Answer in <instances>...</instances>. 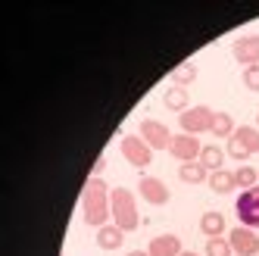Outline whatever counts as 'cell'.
I'll return each mask as SVG.
<instances>
[{
  "mask_svg": "<svg viewBox=\"0 0 259 256\" xmlns=\"http://www.w3.org/2000/svg\"><path fill=\"white\" fill-rule=\"evenodd\" d=\"M209 188H212L215 194H231V191L237 188V181H234V172H225V169L212 172V175H209Z\"/></svg>",
  "mask_w": 259,
  "mask_h": 256,
  "instance_id": "obj_17",
  "label": "cell"
},
{
  "mask_svg": "<svg viewBox=\"0 0 259 256\" xmlns=\"http://www.w3.org/2000/svg\"><path fill=\"white\" fill-rule=\"evenodd\" d=\"M138 191H141V197L147 200V203H153V206H165V203L172 200L169 188H165L159 178H150V175H144V178L138 181Z\"/></svg>",
  "mask_w": 259,
  "mask_h": 256,
  "instance_id": "obj_10",
  "label": "cell"
},
{
  "mask_svg": "<svg viewBox=\"0 0 259 256\" xmlns=\"http://www.w3.org/2000/svg\"><path fill=\"white\" fill-rule=\"evenodd\" d=\"M109 203H113V222L122 231H135L141 225V216H138V203H135V194L125 191V188H113L109 194Z\"/></svg>",
  "mask_w": 259,
  "mask_h": 256,
  "instance_id": "obj_2",
  "label": "cell"
},
{
  "mask_svg": "<svg viewBox=\"0 0 259 256\" xmlns=\"http://www.w3.org/2000/svg\"><path fill=\"white\" fill-rule=\"evenodd\" d=\"M162 103H165V109H172V113H184L188 109V88H178V84H172L169 91L162 94Z\"/></svg>",
  "mask_w": 259,
  "mask_h": 256,
  "instance_id": "obj_16",
  "label": "cell"
},
{
  "mask_svg": "<svg viewBox=\"0 0 259 256\" xmlns=\"http://www.w3.org/2000/svg\"><path fill=\"white\" fill-rule=\"evenodd\" d=\"M256 178H259V169H253V166H240V169L234 172V181H237V188H244V191L256 188Z\"/></svg>",
  "mask_w": 259,
  "mask_h": 256,
  "instance_id": "obj_21",
  "label": "cell"
},
{
  "mask_svg": "<svg viewBox=\"0 0 259 256\" xmlns=\"http://www.w3.org/2000/svg\"><path fill=\"white\" fill-rule=\"evenodd\" d=\"M256 128H259V116H256Z\"/></svg>",
  "mask_w": 259,
  "mask_h": 256,
  "instance_id": "obj_28",
  "label": "cell"
},
{
  "mask_svg": "<svg viewBox=\"0 0 259 256\" xmlns=\"http://www.w3.org/2000/svg\"><path fill=\"white\" fill-rule=\"evenodd\" d=\"M234 138L244 144L250 153H259V128H253V125H240L237 132H234Z\"/></svg>",
  "mask_w": 259,
  "mask_h": 256,
  "instance_id": "obj_19",
  "label": "cell"
},
{
  "mask_svg": "<svg viewBox=\"0 0 259 256\" xmlns=\"http://www.w3.org/2000/svg\"><path fill=\"white\" fill-rule=\"evenodd\" d=\"M138 135L144 138V144L150 150H169V144L175 138V135H169V128H165L162 122H156V119H144L141 128H138Z\"/></svg>",
  "mask_w": 259,
  "mask_h": 256,
  "instance_id": "obj_5",
  "label": "cell"
},
{
  "mask_svg": "<svg viewBox=\"0 0 259 256\" xmlns=\"http://www.w3.org/2000/svg\"><path fill=\"white\" fill-rule=\"evenodd\" d=\"M200 141H197V135H175L172 138V144H169V153L175 156V159H181V162H194V159H200Z\"/></svg>",
  "mask_w": 259,
  "mask_h": 256,
  "instance_id": "obj_9",
  "label": "cell"
},
{
  "mask_svg": "<svg viewBox=\"0 0 259 256\" xmlns=\"http://www.w3.org/2000/svg\"><path fill=\"white\" fill-rule=\"evenodd\" d=\"M178 178L184 185H203V181H209V172L200 166V159H194V162H181L178 166Z\"/></svg>",
  "mask_w": 259,
  "mask_h": 256,
  "instance_id": "obj_14",
  "label": "cell"
},
{
  "mask_svg": "<svg viewBox=\"0 0 259 256\" xmlns=\"http://www.w3.org/2000/svg\"><path fill=\"white\" fill-rule=\"evenodd\" d=\"M237 219H240V225H247L253 231L259 228V185L237 197Z\"/></svg>",
  "mask_w": 259,
  "mask_h": 256,
  "instance_id": "obj_6",
  "label": "cell"
},
{
  "mask_svg": "<svg viewBox=\"0 0 259 256\" xmlns=\"http://www.w3.org/2000/svg\"><path fill=\"white\" fill-rule=\"evenodd\" d=\"M103 169H106V156H100V159L94 162V172H91V178H100V175H103Z\"/></svg>",
  "mask_w": 259,
  "mask_h": 256,
  "instance_id": "obj_25",
  "label": "cell"
},
{
  "mask_svg": "<svg viewBox=\"0 0 259 256\" xmlns=\"http://www.w3.org/2000/svg\"><path fill=\"white\" fill-rule=\"evenodd\" d=\"M122 241H125V231L119 225H103V228H97V247L100 250H119Z\"/></svg>",
  "mask_w": 259,
  "mask_h": 256,
  "instance_id": "obj_13",
  "label": "cell"
},
{
  "mask_svg": "<svg viewBox=\"0 0 259 256\" xmlns=\"http://www.w3.org/2000/svg\"><path fill=\"white\" fill-rule=\"evenodd\" d=\"M200 231L209 234V237H222L225 234V216L215 212V209H206L200 216Z\"/></svg>",
  "mask_w": 259,
  "mask_h": 256,
  "instance_id": "obj_15",
  "label": "cell"
},
{
  "mask_svg": "<svg viewBox=\"0 0 259 256\" xmlns=\"http://www.w3.org/2000/svg\"><path fill=\"white\" fill-rule=\"evenodd\" d=\"M228 244L237 256H256L259 253V234L247 225H240V228H231L228 234Z\"/></svg>",
  "mask_w": 259,
  "mask_h": 256,
  "instance_id": "obj_7",
  "label": "cell"
},
{
  "mask_svg": "<svg viewBox=\"0 0 259 256\" xmlns=\"http://www.w3.org/2000/svg\"><path fill=\"white\" fill-rule=\"evenodd\" d=\"M234 132H237V128H234V119H231L228 113H215V116H212L209 135H215V138H231Z\"/></svg>",
  "mask_w": 259,
  "mask_h": 256,
  "instance_id": "obj_18",
  "label": "cell"
},
{
  "mask_svg": "<svg viewBox=\"0 0 259 256\" xmlns=\"http://www.w3.org/2000/svg\"><path fill=\"white\" fill-rule=\"evenodd\" d=\"M128 256H150V253H147V250H132Z\"/></svg>",
  "mask_w": 259,
  "mask_h": 256,
  "instance_id": "obj_26",
  "label": "cell"
},
{
  "mask_svg": "<svg viewBox=\"0 0 259 256\" xmlns=\"http://www.w3.org/2000/svg\"><path fill=\"white\" fill-rule=\"evenodd\" d=\"M212 116H215V109H209V106H194V109H184V113L178 116V125H181L184 135H203V132H209Z\"/></svg>",
  "mask_w": 259,
  "mask_h": 256,
  "instance_id": "obj_3",
  "label": "cell"
},
{
  "mask_svg": "<svg viewBox=\"0 0 259 256\" xmlns=\"http://www.w3.org/2000/svg\"><path fill=\"white\" fill-rule=\"evenodd\" d=\"M122 156L132 162L135 169H144V166H150V162H153V150L144 144L141 135H125L122 138Z\"/></svg>",
  "mask_w": 259,
  "mask_h": 256,
  "instance_id": "obj_4",
  "label": "cell"
},
{
  "mask_svg": "<svg viewBox=\"0 0 259 256\" xmlns=\"http://www.w3.org/2000/svg\"><path fill=\"white\" fill-rule=\"evenodd\" d=\"M200 166L206 169L209 175H212V172H219L222 166H225V150H222L219 144H206V147L200 150Z\"/></svg>",
  "mask_w": 259,
  "mask_h": 256,
  "instance_id": "obj_12",
  "label": "cell"
},
{
  "mask_svg": "<svg viewBox=\"0 0 259 256\" xmlns=\"http://www.w3.org/2000/svg\"><path fill=\"white\" fill-rule=\"evenodd\" d=\"M194 78H197V66H194L191 60H188V63H181V66H178V69L172 72V81H175L178 88H184V84H191Z\"/></svg>",
  "mask_w": 259,
  "mask_h": 256,
  "instance_id": "obj_20",
  "label": "cell"
},
{
  "mask_svg": "<svg viewBox=\"0 0 259 256\" xmlns=\"http://www.w3.org/2000/svg\"><path fill=\"white\" fill-rule=\"evenodd\" d=\"M109 191L103 178H88V185L81 191V219L91 228H103L106 219L113 216V203H109Z\"/></svg>",
  "mask_w": 259,
  "mask_h": 256,
  "instance_id": "obj_1",
  "label": "cell"
},
{
  "mask_svg": "<svg viewBox=\"0 0 259 256\" xmlns=\"http://www.w3.org/2000/svg\"><path fill=\"white\" fill-rule=\"evenodd\" d=\"M244 84L259 94V66H247V69H244Z\"/></svg>",
  "mask_w": 259,
  "mask_h": 256,
  "instance_id": "obj_24",
  "label": "cell"
},
{
  "mask_svg": "<svg viewBox=\"0 0 259 256\" xmlns=\"http://www.w3.org/2000/svg\"><path fill=\"white\" fill-rule=\"evenodd\" d=\"M150 256H181V237L178 234H156L150 247H147Z\"/></svg>",
  "mask_w": 259,
  "mask_h": 256,
  "instance_id": "obj_11",
  "label": "cell"
},
{
  "mask_svg": "<svg viewBox=\"0 0 259 256\" xmlns=\"http://www.w3.org/2000/svg\"><path fill=\"white\" fill-rule=\"evenodd\" d=\"M228 156H231V159H247V156H250V150H247L244 144H240V141L231 135V138H228Z\"/></svg>",
  "mask_w": 259,
  "mask_h": 256,
  "instance_id": "obj_23",
  "label": "cell"
},
{
  "mask_svg": "<svg viewBox=\"0 0 259 256\" xmlns=\"http://www.w3.org/2000/svg\"><path fill=\"white\" fill-rule=\"evenodd\" d=\"M231 244L225 241V237H209L206 241V256H231Z\"/></svg>",
  "mask_w": 259,
  "mask_h": 256,
  "instance_id": "obj_22",
  "label": "cell"
},
{
  "mask_svg": "<svg viewBox=\"0 0 259 256\" xmlns=\"http://www.w3.org/2000/svg\"><path fill=\"white\" fill-rule=\"evenodd\" d=\"M181 256H200V253H191V250H181Z\"/></svg>",
  "mask_w": 259,
  "mask_h": 256,
  "instance_id": "obj_27",
  "label": "cell"
},
{
  "mask_svg": "<svg viewBox=\"0 0 259 256\" xmlns=\"http://www.w3.org/2000/svg\"><path fill=\"white\" fill-rule=\"evenodd\" d=\"M231 53L240 66H259V34H240L231 44Z\"/></svg>",
  "mask_w": 259,
  "mask_h": 256,
  "instance_id": "obj_8",
  "label": "cell"
}]
</instances>
